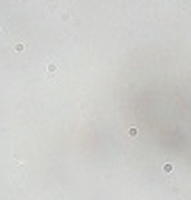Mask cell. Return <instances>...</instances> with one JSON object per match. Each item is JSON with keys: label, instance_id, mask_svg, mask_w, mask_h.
<instances>
[{"label": "cell", "instance_id": "4", "mask_svg": "<svg viewBox=\"0 0 191 200\" xmlns=\"http://www.w3.org/2000/svg\"><path fill=\"white\" fill-rule=\"evenodd\" d=\"M164 171L170 173V171H172V164H170V162H166V164H164Z\"/></svg>", "mask_w": 191, "mask_h": 200}, {"label": "cell", "instance_id": "3", "mask_svg": "<svg viewBox=\"0 0 191 200\" xmlns=\"http://www.w3.org/2000/svg\"><path fill=\"white\" fill-rule=\"evenodd\" d=\"M128 133L134 137V135H139V128H137V126H132V128H128Z\"/></svg>", "mask_w": 191, "mask_h": 200}, {"label": "cell", "instance_id": "1", "mask_svg": "<svg viewBox=\"0 0 191 200\" xmlns=\"http://www.w3.org/2000/svg\"><path fill=\"white\" fill-rule=\"evenodd\" d=\"M57 67H59V65H57L55 61H50V63L46 65V74H48V76H53V74L57 72Z\"/></svg>", "mask_w": 191, "mask_h": 200}, {"label": "cell", "instance_id": "2", "mask_svg": "<svg viewBox=\"0 0 191 200\" xmlns=\"http://www.w3.org/2000/svg\"><path fill=\"white\" fill-rule=\"evenodd\" d=\"M23 49H25V44H23V42H19V44H17V46H15V51H17V53H21V51H23Z\"/></svg>", "mask_w": 191, "mask_h": 200}]
</instances>
